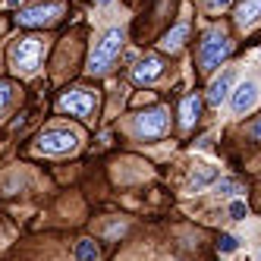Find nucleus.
I'll list each match as a JSON object with an SVG mask.
<instances>
[{"label": "nucleus", "instance_id": "nucleus-1", "mask_svg": "<svg viewBox=\"0 0 261 261\" xmlns=\"http://www.w3.org/2000/svg\"><path fill=\"white\" fill-rule=\"evenodd\" d=\"M230 50H233V44H230V38H227V32L211 29V32L201 38V44H198V66H201V72L217 69L223 60L230 57Z\"/></svg>", "mask_w": 261, "mask_h": 261}, {"label": "nucleus", "instance_id": "nucleus-2", "mask_svg": "<svg viewBox=\"0 0 261 261\" xmlns=\"http://www.w3.org/2000/svg\"><path fill=\"white\" fill-rule=\"evenodd\" d=\"M123 41H126L123 29H110V32L104 35V38L95 44V50H91V57H88V69L95 72V76L107 72L110 66H114V60L120 57V50H123Z\"/></svg>", "mask_w": 261, "mask_h": 261}, {"label": "nucleus", "instance_id": "nucleus-3", "mask_svg": "<svg viewBox=\"0 0 261 261\" xmlns=\"http://www.w3.org/2000/svg\"><path fill=\"white\" fill-rule=\"evenodd\" d=\"M41 54H44V41L41 38H19L13 47H10V63L16 69H22V72H35L41 66Z\"/></svg>", "mask_w": 261, "mask_h": 261}, {"label": "nucleus", "instance_id": "nucleus-4", "mask_svg": "<svg viewBox=\"0 0 261 261\" xmlns=\"http://www.w3.org/2000/svg\"><path fill=\"white\" fill-rule=\"evenodd\" d=\"M167 123H170V117L164 107H148L133 117V133L139 139H161L167 133Z\"/></svg>", "mask_w": 261, "mask_h": 261}, {"label": "nucleus", "instance_id": "nucleus-5", "mask_svg": "<svg viewBox=\"0 0 261 261\" xmlns=\"http://www.w3.org/2000/svg\"><path fill=\"white\" fill-rule=\"evenodd\" d=\"M57 107L63 110V114H72V117H79V120H88L91 117V110H95V95H91L88 88H69L60 95Z\"/></svg>", "mask_w": 261, "mask_h": 261}, {"label": "nucleus", "instance_id": "nucleus-6", "mask_svg": "<svg viewBox=\"0 0 261 261\" xmlns=\"http://www.w3.org/2000/svg\"><path fill=\"white\" fill-rule=\"evenodd\" d=\"M79 145V136L69 133V129H47L38 139V151L41 154H66Z\"/></svg>", "mask_w": 261, "mask_h": 261}, {"label": "nucleus", "instance_id": "nucleus-7", "mask_svg": "<svg viewBox=\"0 0 261 261\" xmlns=\"http://www.w3.org/2000/svg\"><path fill=\"white\" fill-rule=\"evenodd\" d=\"M60 13H63L60 4H38V7L19 10V16H16V19H19L22 25H50Z\"/></svg>", "mask_w": 261, "mask_h": 261}, {"label": "nucleus", "instance_id": "nucleus-8", "mask_svg": "<svg viewBox=\"0 0 261 261\" xmlns=\"http://www.w3.org/2000/svg\"><path fill=\"white\" fill-rule=\"evenodd\" d=\"M258 104V82L246 79V82H239L236 91H230V107H233V114H246V110H252Z\"/></svg>", "mask_w": 261, "mask_h": 261}, {"label": "nucleus", "instance_id": "nucleus-9", "mask_svg": "<svg viewBox=\"0 0 261 261\" xmlns=\"http://www.w3.org/2000/svg\"><path fill=\"white\" fill-rule=\"evenodd\" d=\"M164 76V63L161 57H142L136 66H133V82L136 85H148V82H154Z\"/></svg>", "mask_w": 261, "mask_h": 261}, {"label": "nucleus", "instance_id": "nucleus-10", "mask_svg": "<svg viewBox=\"0 0 261 261\" xmlns=\"http://www.w3.org/2000/svg\"><path fill=\"white\" fill-rule=\"evenodd\" d=\"M233 79H236V72L227 69V72H220V79L211 82V88H208V104H211V107H220L223 101L230 98V85H233Z\"/></svg>", "mask_w": 261, "mask_h": 261}, {"label": "nucleus", "instance_id": "nucleus-11", "mask_svg": "<svg viewBox=\"0 0 261 261\" xmlns=\"http://www.w3.org/2000/svg\"><path fill=\"white\" fill-rule=\"evenodd\" d=\"M198 117H201V98L198 95H186L179 101V126L189 129V126H195Z\"/></svg>", "mask_w": 261, "mask_h": 261}, {"label": "nucleus", "instance_id": "nucleus-12", "mask_svg": "<svg viewBox=\"0 0 261 261\" xmlns=\"http://www.w3.org/2000/svg\"><path fill=\"white\" fill-rule=\"evenodd\" d=\"M261 19V0H242V4L236 7V22L242 29H249Z\"/></svg>", "mask_w": 261, "mask_h": 261}, {"label": "nucleus", "instance_id": "nucleus-13", "mask_svg": "<svg viewBox=\"0 0 261 261\" xmlns=\"http://www.w3.org/2000/svg\"><path fill=\"white\" fill-rule=\"evenodd\" d=\"M186 38H189V25L179 22V25H173V29L161 38V47H164V50H170V54H176V50L186 44Z\"/></svg>", "mask_w": 261, "mask_h": 261}, {"label": "nucleus", "instance_id": "nucleus-14", "mask_svg": "<svg viewBox=\"0 0 261 261\" xmlns=\"http://www.w3.org/2000/svg\"><path fill=\"white\" fill-rule=\"evenodd\" d=\"M76 258L79 261H98V246L91 239H82L79 246H76Z\"/></svg>", "mask_w": 261, "mask_h": 261}, {"label": "nucleus", "instance_id": "nucleus-15", "mask_svg": "<svg viewBox=\"0 0 261 261\" xmlns=\"http://www.w3.org/2000/svg\"><path fill=\"white\" fill-rule=\"evenodd\" d=\"M10 104H13V85L0 79V117L7 114V107H10Z\"/></svg>", "mask_w": 261, "mask_h": 261}, {"label": "nucleus", "instance_id": "nucleus-16", "mask_svg": "<svg viewBox=\"0 0 261 261\" xmlns=\"http://www.w3.org/2000/svg\"><path fill=\"white\" fill-rule=\"evenodd\" d=\"M214 176H217V173H214V170H201V173H198V176H192V189H195V192H198V189H201V186H204V182H211V179H214Z\"/></svg>", "mask_w": 261, "mask_h": 261}, {"label": "nucleus", "instance_id": "nucleus-17", "mask_svg": "<svg viewBox=\"0 0 261 261\" xmlns=\"http://www.w3.org/2000/svg\"><path fill=\"white\" fill-rule=\"evenodd\" d=\"M236 246H239V239L236 236H220V252H236Z\"/></svg>", "mask_w": 261, "mask_h": 261}, {"label": "nucleus", "instance_id": "nucleus-18", "mask_svg": "<svg viewBox=\"0 0 261 261\" xmlns=\"http://www.w3.org/2000/svg\"><path fill=\"white\" fill-rule=\"evenodd\" d=\"M239 189H242V186L236 179H220L217 182V192H239Z\"/></svg>", "mask_w": 261, "mask_h": 261}, {"label": "nucleus", "instance_id": "nucleus-19", "mask_svg": "<svg viewBox=\"0 0 261 261\" xmlns=\"http://www.w3.org/2000/svg\"><path fill=\"white\" fill-rule=\"evenodd\" d=\"M230 214H233L236 220H242V217H246V204H242V201H233V204H230Z\"/></svg>", "mask_w": 261, "mask_h": 261}, {"label": "nucleus", "instance_id": "nucleus-20", "mask_svg": "<svg viewBox=\"0 0 261 261\" xmlns=\"http://www.w3.org/2000/svg\"><path fill=\"white\" fill-rule=\"evenodd\" d=\"M204 4H208L211 10H223V7H230L233 0H204Z\"/></svg>", "mask_w": 261, "mask_h": 261}, {"label": "nucleus", "instance_id": "nucleus-21", "mask_svg": "<svg viewBox=\"0 0 261 261\" xmlns=\"http://www.w3.org/2000/svg\"><path fill=\"white\" fill-rule=\"evenodd\" d=\"M249 136H252V139H261V120H258L255 126H249Z\"/></svg>", "mask_w": 261, "mask_h": 261}, {"label": "nucleus", "instance_id": "nucleus-22", "mask_svg": "<svg viewBox=\"0 0 261 261\" xmlns=\"http://www.w3.org/2000/svg\"><path fill=\"white\" fill-rule=\"evenodd\" d=\"M7 4H10V7H16V4H22V0H7Z\"/></svg>", "mask_w": 261, "mask_h": 261}, {"label": "nucleus", "instance_id": "nucleus-23", "mask_svg": "<svg viewBox=\"0 0 261 261\" xmlns=\"http://www.w3.org/2000/svg\"><path fill=\"white\" fill-rule=\"evenodd\" d=\"M98 4H110V0H98Z\"/></svg>", "mask_w": 261, "mask_h": 261}, {"label": "nucleus", "instance_id": "nucleus-24", "mask_svg": "<svg viewBox=\"0 0 261 261\" xmlns=\"http://www.w3.org/2000/svg\"><path fill=\"white\" fill-rule=\"evenodd\" d=\"M258 258H261V252H258Z\"/></svg>", "mask_w": 261, "mask_h": 261}]
</instances>
